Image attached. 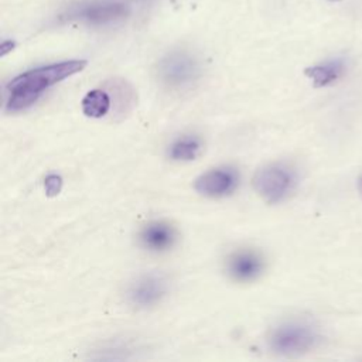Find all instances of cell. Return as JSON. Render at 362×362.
Returning a JSON list of instances; mask_svg holds the SVG:
<instances>
[{
    "instance_id": "1",
    "label": "cell",
    "mask_w": 362,
    "mask_h": 362,
    "mask_svg": "<svg viewBox=\"0 0 362 362\" xmlns=\"http://www.w3.org/2000/svg\"><path fill=\"white\" fill-rule=\"evenodd\" d=\"M86 66L85 59H71L30 69L13 78L6 86V110L20 112L38 100L42 92L52 85L81 72Z\"/></svg>"
},
{
    "instance_id": "2",
    "label": "cell",
    "mask_w": 362,
    "mask_h": 362,
    "mask_svg": "<svg viewBox=\"0 0 362 362\" xmlns=\"http://www.w3.org/2000/svg\"><path fill=\"white\" fill-rule=\"evenodd\" d=\"M318 334L304 321H284L270 329L269 349L281 356H298L311 351L318 342Z\"/></svg>"
},
{
    "instance_id": "3",
    "label": "cell",
    "mask_w": 362,
    "mask_h": 362,
    "mask_svg": "<svg viewBox=\"0 0 362 362\" xmlns=\"http://www.w3.org/2000/svg\"><path fill=\"white\" fill-rule=\"evenodd\" d=\"M157 75L165 88L184 90L198 81L201 76V65L189 52L173 51L160 59Z\"/></svg>"
},
{
    "instance_id": "4",
    "label": "cell",
    "mask_w": 362,
    "mask_h": 362,
    "mask_svg": "<svg viewBox=\"0 0 362 362\" xmlns=\"http://www.w3.org/2000/svg\"><path fill=\"white\" fill-rule=\"evenodd\" d=\"M252 185L263 201L267 204H279L293 192L296 174L284 164H267L255 173Z\"/></svg>"
},
{
    "instance_id": "5",
    "label": "cell",
    "mask_w": 362,
    "mask_h": 362,
    "mask_svg": "<svg viewBox=\"0 0 362 362\" xmlns=\"http://www.w3.org/2000/svg\"><path fill=\"white\" fill-rule=\"evenodd\" d=\"M168 291V280L158 273H147L136 277L127 287L129 304L136 308H151L157 305Z\"/></svg>"
},
{
    "instance_id": "6",
    "label": "cell",
    "mask_w": 362,
    "mask_h": 362,
    "mask_svg": "<svg viewBox=\"0 0 362 362\" xmlns=\"http://www.w3.org/2000/svg\"><path fill=\"white\" fill-rule=\"evenodd\" d=\"M266 269L263 255L250 247H240L230 252L225 259V272L236 283H250L257 280Z\"/></svg>"
},
{
    "instance_id": "7",
    "label": "cell",
    "mask_w": 362,
    "mask_h": 362,
    "mask_svg": "<svg viewBox=\"0 0 362 362\" xmlns=\"http://www.w3.org/2000/svg\"><path fill=\"white\" fill-rule=\"evenodd\" d=\"M239 173L233 167H216L202 173L194 182L198 194L206 198H225L236 191Z\"/></svg>"
},
{
    "instance_id": "8",
    "label": "cell",
    "mask_w": 362,
    "mask_h": 362,
    "mask_svg": "<svg viewBox=\"0 0 362 362\" xmlns=\"http://www.w3.org/2000/svg\"><path fill=\"white\" fill-rule=\"evenodd\" d=\"M178 233L167 221H150L139 232L140 246L150 253H164L174 247Z\"/></svg>"
},
{
    "instance_id": "9",
    "label": "cell",
    "mask_w": 362,
    "mask_h": 362,
    "mask_svg": "<svg viewBox=\"0 0 362 362\" xmlns=\"http://www.w3.org/2000/svg\"><path fill=\"white\" fill-rule=\"evenodd\" d=\"M127 14V6L116 0H99L90 1L72 11V17L85 20L92 24H103L122 18Z\"/></svg>"
},
{
    "instance_id": "10",
    "label": "cell",
    "mask_w": 362,
    "mask_h": 362,
    "mask_svg": "<svg viewBox=\"0 0 362 362\" xmlns=\"http://www.w3.org/2000/svg\"><path fill=\"white\" fill-rule=\"evenodd\" d=\"M202 148V140L197 134H181L168 146V157L173 161H192Z\"/></svg>"
},
{
    "instance_id": "11",
    "label": "cell",
    "mask_w": 362,
    "mask_h": 362,
    "mask_svg": "<svg viewBox=\"0 0 362 362\" xmlns=\"http://www.w3.org/2000/svg\"><path fill=\"white\" fill-rule=\"evenodd\" d=\"M110 106H112L110 96L103 89L89 90L81 102L83 115L88 117H92V119L103 117L110 110Z\"/></svg>"
},
{
    "instance_id": "12",
    "label": "cell",
    "mask_w": 362,
    "mask_h": 362,
    "mask_svg": "<svg viewBox=\"0 0 362 362\" xmlns=\"http://www.w3.org/2000/svg\"><path fill=\"white\" fill-rule=\"evenodd\" d=\"M341 72H342V64L339 61L308 66L304 71V74L313 81V85L315 88H322L335 82L339 78Z\"/></svg>"
},
{
    "instance_id": "13",
    "label": "cell",
    "mask_w": 362,
    "mask_h": 362,
    "mask_svg": "<svg viewBox=\"0 0 362 362\" xmlns=\"http://www.w3.org/2000/svg\"><path fill=\"white\" fill-rule=\"evenodd\" d=\"M44 188L48 197H55L62 188V178L58 174H48L44 178Z\"/></svg>"
},
{
    "instance_id": "14",
    "label": "cell",
    "mask_w": 362,
    "mask_h": 362,
    "mask_svg": "<svg viewBox=\"0 0 362 362\" xmlns=\"http://www.w3.org/2000/svg\"><path fill=\"white\" fill-rule=\"evenodd\" d=\"M14 47H16V42H14V41H11V40L3 41V42L0 44V55L4 57V55H6L7 52H10Z\"/></svg>"
},
{
    "instance_id": "15",
    "label": "cell",
    "mask_w": 362,
    "mask_h": 362,
    "mask_svg": "<svg viewBox=\"0 0 362 362\" xmlns=\"http://www.w3.org/2000/svg\"><path fill=\"white\" fill-rule=\"evenodd\" d=\"M358 189H359V192L362 194V178L359 180V184H358Z\"/></svg>"
},
{
    "instance_id": "16",
    "label": "cell",
    "mask_w": 362,
    "mask_h": 362,
    "mask_svg": "<svg viewBox=\"0 0 362 362\" xmlns=\"http://www.w3.org/2000/svg\"><path fill=\"white\" fill-rule=\"evenodd\" d=\"M328 1H341V0H328Z\"/></svg>"
}]
</instances>
